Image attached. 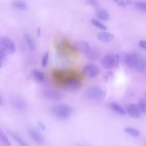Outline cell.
<instances>
[{
    "instance_id": "obj_26",
    "label": "cell",
    "mask_w": 146,
    "mask_h": 146,
    "mask_svg": "<svg viewBox=\"0 0 146 146\" xmlns=\"http://www.w3.org/2000/svg\"><path fill=\"white\" fill-rule=\"evenodd\" d=\"M91 23L98 29L103 30V31H106L107 29V27H106V25H104V24H103L102 23H101L100 21H99L98 20L96 19H91Z\"/></svg>"
},
{
    "instance_id": "obj_20",
    "label": "cell",
    "mask_w": 146,
    "mask_h": 146,
    "mask_svg": "<svg viewBox=\"0 0 146 146\" xmlns=\"http://www.w3.org/2000/svg\"><path fill=\"white\" fill-rule=\"evenodd\" d=\"M134 5L137 10L143 13L146 14V3L140 1H135Z\"/></svg>"
},
{
    "instance_id": "obj_29",
    "label": "cell",
    "mask_w": 146,
    "mask_h": 146,
    "mask_svg": "<svg viewBox=\"0 0 146 146\" xmlns=\"http://www.w3.org/2000/svg\"><path fill=\"white\" fill-rule=\"evenodd\" d=\"M48 57H49V54L48 52H46L43 57H42V66L43 67H46L47 63H48Z\"/></svg>"
},
{
    "instance_id": "obj_30",
    "label": "cell",
    "mask_w": 146,
    "mask_h": 146,
    "mask_svg": "<svg viewBox=\"0 0 146 146\" xmlns=\"http://www.w3.org/2000/svg\"><path fill=\"white\" fill-rule=\"evenodd\" d=\"M113 76V74L112 72H108L105 76V81L108 82L109 80L112 79Z\"/></svg>"
},
{
    "instance_id": "obj_19",
    "label": "cell",
    "mask_w": 146,
    "mask_h": 146,
    "mask_svg": "<svg viewBox=\"0 0 146 146\" xmlns=\"http://www.w3.org/2000/svg\"><path fill=\"white\" fill-rule=\"evenodd\" d=\"M110 107L112 111H113L114 112L120 115H124L126 113L125 110L121 106H120L118 103L116 102L111 103L110 104Z\"/></svg>"
},
{
    "instance_id": "obj_9",
    "label": "cell",
    "mask_w": 146,
    "mask_h": 146,
    "mask_svg": "<svg viewBox=\"0 0 146 146\" xmlns=\"http://www.w3.org/2000/svg\"><path fill=\"white\" fill-rule=\"evenodd\" d=\"M125 111L132 117L135 118L139 117L141 115V111L137 104L134 103L128 104L125 106Z\"/></svg>"
},
{
    "instance_id": "obj_24",
    "label": "cell",
    "mask_w": 146,
    "mask_h": 146,
    "mask_svg": "<svg viewBox=\"0 0 146 146\" xmlns=\"http://www.w3.org/2000/svg\"><path fill=\"white\" fill-rule=\"evenodd\" d=\"M11 135L16 141V142L19 145V146H29L26 141L18 134H16L15 133H11Z\"/></svg>"
},
{
    "instance_id": "obj_32",
    "label": "cell",
    "mask_w": 146,
    "mask_h": 146,
    "mask_svg": "<svg viewBox=\"0 0 146 146\" xmlns=\"http://www.w3.org/2000/svg\"><path fill=\"white\" fill-rule=\"evenodd\" d=\"M6 54V52L0 46V59L1 60H2L5 58Z\"/></svg>"
},
{
    "instance_id": "obj_15",
    "label": "cell",
    "mask_w": 146,
    "mask_h": 146,
    "mask_svg": "<svg viewBox=\"0 0 146 146\" xmlns=\"http://www.w3.org/2000/svg\"><path fill=\"white\" fill-rule=\"evenodd\" d=\"M12 105L17 109L22 110L26 107V102L19 98H14L11 100Z\"/></svg>"
},
{
    "instance_id": "obj_18",
    "label": "cell",
    "mask_w": 146,
    "mask_h": 146,
    "mask_svg": "<svg viewBox=\"0 0 146 146\" xmlns=\"http://www.w3.org/2000/svg\"><path fill=\"white\" fill-rule=\"evenodd\" d=\"M137 71H144L146 68V59L140 55L134 68Z\"/></svg>"
},
{
    "instance_id": "obj_33",
    "label": "cell",
    "mask_w": 146,
    "mask_h": 146,
    "mask_svg": "<svg viewBox=\"0 0 146 146\" xmlns=\"http://www.w3.org/2000/svg\"><path fill=\"white\" fill-rule=\"evenodd\" d=\"M87 3L92 6H96L98 5L97 0H86Z\"/></svg>"
},
{
    "instance_id": "obj_5",
    "label": "cell",
    "mask_w": 146,
    "mask_h": 146,
    "mask_svg": "<svg viewBox=\"0 0 146 146\" xmlns=\"http://www.w3.org/2000/svg\"><path fill=\"white\" fill-rule=\"evenodd\" d=\"M86 95L90 99L102 100L106 95V91L101 89L99 87L92 86L87 90Z\"/></svg>"
},
{
    "instance_id": "obj_10",
    "label": "cell",
    "mask_w": 146,
    "mask_h": 146,
    "mask_svg": "<svg viewBox=\"0 0 146 146\" xmlns=\"http://www.w3.org/2000/svg\"><path fill=\"white\" fill-rule=\"evenodd\" d=\"M29 133L33 140L38 146H43L44 144V139L43 136L35 129H29Z\"/></svg>"
},
{
    "instance_id": "obj_7",
    "label": "cell",
    "mask_w": 146,
    "mask_h": 146,
    "mask_svg": "<svg viewBox=\"0 0 146 146\" xmlns=\"http://www.w3.org/2000/svg\"><path fill=\"white\" fill-rule=\"evenodd\" d=\"M140 55L135 53H127L123 57L124 63L129 68H135Z\"/></svg>"
},
{
    "instance_id": "obj_22",
    "label": "cell",
    "mask_w": 146,
    "mask_h": 146,
    "mask_svg": "<svg viewBox=\"0 0 146 146\" xmlns=\"http://www.w3.org/2000/svg\"><path fill=\"white\" fill-rule=\"evenodd\" d=\"M124 131L125 133H127V134H128L133 137H137L140 135L139 131L137 130V129L132 128V127H125L124 129Z\"/></svg>"
},
{
    "instance_id": "obj_23",
    "label": "cell",
    "mask_w": 146,
    "mask_h": 146,
    "mask_svg": "<svg viewBox=\"0 0 146 146\" xmlns=\"http://www.w3.org/2000/svg\"><path fill=\"white\" fill-rule=\"evenodd\" d=\"M87 58L92 60H96L98 58H99V52L94 49H90L88 52L86 53Z\"/></svg>"
},
{
    "instance_id": "obj_38",
    "label": "cell",
    "mask_w": 146,
    "mask_h": 146,
    "mask_svg": "<svg viewBox=\"0 0 146 146\" xmlns=\"http://www.w3.org/2000/svg\"><path fill=\"white\" fill-rule=\"evenodd\" d=\"M76 146H84V145H76Z\"/></svg>"
},
{
    "instance_id": "obj_6",
    "label": "cell",
    "mask_w": 146,
    "mask_h": 146,
    "mask_svg": "<svg viewBox=\"0 0 146 146\" xmlns=\"http://www.w3.org/2000/svg\"><path fill=\"white\" fill-rule=\"evenodd\" d=\"M0 46L6 53L12 54L16 50L15 43L10 38L5 36L0 37Z\"/></svg>"
},
{
    "instance_id": "obj_39",
    "label": "cell",
    "mask_w": 146,
    "mask_h": 146,
    "mask_svg": "<svg viewBox=\"0 0 146 146\" xmlns=\"http://www.w3.org/2000/svg\"><path fill=\"white\" fill-rule=\"evenodd\" d=\"M145 96H146V95H145Z\"/></svg>"
},
{
    "instance_id": "obj_1",
    "label": "cell",
    "mask_w": 146,
    "mask_h": 146,
    "mask_svg": "<svg viewBox=\"0 0 146 146\" xmlns=\"http://www.w3.org/2000/svg\"><path fill=\"white\" fill-rule=\"evenodd\" d=\"M54 81L65 90L76 92L81 87L80 80L76 75L65 70H56L54 75Z\"/></svg>"
},
{
    "instance_id": "obj_17",
    "label": "cell",
    "mask_w": 146,
    "mask_h": 146,
    "mask_svg": "<svg viewBox=\"0 0 146 146\" xmlns=\"http://www.w3.org/2000/svg\"><path fill=\"white\" fill-rule=\"evenodd\" d=\"M96 17L97 18L101 21H106L109 19L110 17V13L106 9H99L96 12Z\"/></svg>"
},
{
    "instance_id": "obj_36",
    "label": "cell",
    "mask_w": 146,
    "mask_h": 146,
    "mask_svg": "<svg viewBox=\"0 0 146 146\" xmlns=\"http://www.w3.org/2000/svg\"><path fill=\"white\" fill-rule=\"evenodd\" d=\"M38 35H39V36H40V29H38Z\"/></svg>"
},
{
    "instance_id": "obj_27",
    "label": "cell",
    "mask_w": 146,
    "mask_h": 146,
    "mask_svg": "<svg viewBox=\"0 0 146 146\" xmlns=\"http://www.w3.org/2000/svg\"><path fill=\"white\" fill-rule=\"evenodd\" d=\"M138 106L141 112L146 114V99L144 98H141L139 100Z\"/></svg>"
},
{
    "instance_id": "obj_2",
    "label": "cell",
    "mask_w": 146,
    "mask_h": 146,
    "mask_svg": "<svg viewBox=\"0 0 146 146\" xmlns=\"http://www.w3.org/2000/svg\"><path fill=\"white\" fill-rule=\"evenodd\" d=\"M52 114L57 118L60 119H67L72 113V108L65 104L55 105L51 109Z\"/></svg>"
},
{
    "instance_id": "obj_16",
    "label": "cell",
    "mask_w": 146,
    "mask_h": 146,
    "mask_svg": "<svg viewBox=\"0 0 146 146\" xmlns=\"http://www.w3.org/2000/svg\"><path fill=\"white\" fill-rule=\"evenodd\" d=\"M12 6L14 9L21 11H25L27 9V3L22 0L14 1L12 3Z\"/></svg>"
},
{
    "instance_id": "obj_21",
    "label": "cell",
    "mask_w": 146,
    "mask_h": 146,
    "mask_svg": "<svg viewBox=\"0 0 146 146\" xmlns=\"http://www.w3.org/2000/svg\"><path fill=\"white\" fill-rule=\"evenodd\" d=\"M33 75L34 79L38 82H42L44 79L43 73L38 70H34L33 71Z\"/></svg>"
},
{
    "instance_id": "obj_28",
    "label": "cell",
    "mask_w": 146,
    "mask_h": 146,
    "mask_svg": "<svg viewBox=\"0 0 146 146\" xmlns=\"http://www.w3.org/2000/svg\"><path fill=\"white\" fill-rule=\"evenodd\" d=\"M113 1L121 7H125L128 6L132 2V0H113Z\"/></svg>"
},
{
    "instance_id": "obj_34",
    "label": "cell",
    "mask_w": 146,
    "mask_h": 146,
    "mask_svg": "<svg viewBox=\"0 0 146 146\" xmlns=\"http://www.w3.org/2000/svg\"><path fill=\"white\" fill-rule=\"evenodd\" d=\"M38 126H39V127L41 129H42V130H44V129H45V125H44V124L43 123H42V122H38Z\"/></svg>"
},
{
    "instance_id": "obj_11",
    "label": "cell",
    "mask_w": 146,
    "mask_h": 146,
    "mask_svg": "<svg viewBox=\"0 0 146 146\" xmlns=\"http://www.w3.org/2000/svg\"><path fill=\"white\" fill-rule=\"evenodd\" d=\"M43 95L46 99L51 100H59L62 97V94L59 92L53 90H46L43 93Z\"/></svg>"
},
{
    "instance_id": "obj_37",
    "label": "cell",
    "mask_w": 146,
    "mask_h": 146,
    "mask_svg": "<svg viewBox=\"0 0 146 146\" xmlns=\"http://www.w3.org/2000/svg\"><path fill=\"white\" fill-rule=\"evenodd\" d=\"M2 60L0 59V68L2 67V62H1Z\"/></svg>"
},
{
    "instance_id": "obj_25",
    "label": "cell",
    "mask_w": 146,
    "mask_h": 146,
    "mask_svg": "<svg viewBox=\"0 0 146 146\" xmlns=\"http://www.w3.org/2000/svg\"><path fill=\"white\" fill-rule=\"evenodd\" d=\"M0 141L6 146H10L11 143L7 136L0 128Z\"/></svg>"
},
{
    "instance_id": "obj_13",
    "label": "cell",
    "mask_w": 146,
    "mask_h": 146,
    "mask_svg": "<svg viewBox=\"0 0 146 146\" xmlns=\"http://www.w3.org/2000/svg\"><path fill=\"white\" fill-rule=\"evenodd\" d=\"M97 38L102 42L108 43L113 39L114 35L108 32L102 31L97 34Z\"/></svg>"
},
{
    "instance_id": "obj_12",
    "label": "cell",
    "mask_w": 146,
    "mask_h": 146,
    "mask_svg": "<svg viewBox=\"0 0 146 146\" xmlns=\"http://www.w3.org/2000/svg\"><path fill=\"white\" fill-rule=\"evenodd\" d=\"M74 46L75 49L76 50V51H78L85 54L87 53L90 49L89 44L87 42L83 41V40H80V41L76 42L74 44Z\"/></svg>"
},
{
    "instance_id": "obj_14",
    "label": "cell",
    "mask_w": 146,
    "mask_h": 146,
    "mask_svg": "<svg viewBox=\"0 0 146 146\" xmlns=\"http://www.w3.org/2000/svg\"><path fill=\"white\" fill-rule=\"evenodd\" d=\"M23 37L29 50L31 51H34L36 48V44L33 36L29 33H26L24 34Z\"/></svg>"
},
{
    "instance_id": "obj_31",
    "label": "cell",
    "mask_w": 146,
    "mask_h": 146,
    "mask_svg": "<svg viewBox=\"0 0 146 146\" xmlns=\"http://www.w3.org/2000/svg\"><path fill=\"white\" fill-rule=\"evenodd\" d=\"M139 44L141 48L146 50V40H143V39L140 40L139 42Z\"/></svg>"
},
{
    "instance_id": "obj_4",
    "label": "cell",
    "mask_w": 146,
    "mask_h": 146,
    "mask_svg": "<svg viewBox=\"0 0 146 146\" xmlns=\"http://www.w3.org/2000/svg\"><path fill=\"white\" fill-rule=\"evenodd\" d=\"M120 57L117 54L111 53L106 55L102 59V65L107 70H112L119 66Z\"/></svg>"
},
{
    "instance_id": "obj_8",
    "label": "cell",
    "mask_w": 146,
    "mask_h": 146,
    "mask_svg": "<svg viewBox=\"0 0 146 146\" xmlns=\"http://www.w3.org/2000/svg\"><path fill=\"white\" fill-rule=\"evenodd\" d=\"M84 75L88 78H94L99 74V68L95 64H88L85 66L83 69Z\"/></svg>"
},
{
    "instance_id": "obj_35",
    "label": "cell",
    "mask_w": 146,
    "mask_h": 146,
    "mask_svg": "<svg viewBox=\"0 0 146 146\" xmlns=\"http://www.w3.org/2000/svg\"><path fill=\"white\" fill-rule=\"evenodd\" d=\"M2 105H3V101L1 95H0V106H2Z\"/></svg>"
},
{
    "instance_id": "obj_3",
    "label": "cell",
    "mask_w": 146,
    "mask_h": 146,
    "mask_svg": "<svg viewBox=\"0 0 146 146\" xmlns=\"http://www.w3.org/2000/svg\"><path fill=\"white\" fill-rule=\"evenodd\" d=\"M56 48L58 51L63 55H68L76 51L74 45L65 38H59L56 41Z\"/></svg>"
}]
</instances>
